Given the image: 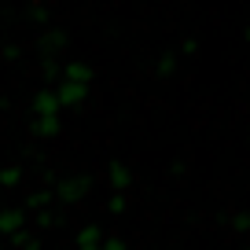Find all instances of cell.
<instances>
[{"instance_id":"obj_1","label":"cell","mask_w":250,"mask_h":250,"mask_svg":"<svg viewBox=\"0 0 250 250\" xmlns=\"http://www.w3.org/2000/svg\"><path fill=\"white\" fill-rule=\"evenodd\" d=\"M88 191H92V177L88 173H66V177H59L52 184V199H59L62 206H74L81 199H88Z\"/></svg>"},{"instance_id":"obj_2","label":"cell","mask_w":250,"mask_h":250,"mask_svg":"<svg viewBox=\"0 0 250 250\" xmlns=\"http://www.w3.org/2000/svg\"><path fill=\"white\" fill-rule=\"evenodd\" d=\"M88 92H92V85H74V81H55V88H52L59 110H78V107H85Z\"/></svg>"},{"instance_id":"obj_3","label":"cell","mask_w":250,"mask_h":250,"mask_svg":"<svg viewBox=\"0 0 250 250\" xmlns=\"http://www.w3.org/2000/svg\"><path fill=\"white\" fill-rule=\"evenodd\" d=\"M107 188H110V195H125V191L133 188V169H129V162H122V158L107 162Z\"/></svg>"},{"instance_id":"obj_4","label":"cell","mask_w":250,"mask_h":250,"mask_svg":"<svg viewBox=\"0 0 250 250\" xmlns=\"http://www.w3.org/2000/svg\"><path fill=\"white\" fill-rule=\"evenodd\" d=\"M0 235H8V239H22L26 235V210L22 206L0 210Z\"/></svg>"},{"instance_id":"obj_5","label":"cell","mask_w":250,"mask_h":250,"mask_svg":"<svg viewBox=\"0 0 250 250\" xmlns=\"http://www.w3.org/2000/svg\"><path fill=\"white\" fill-rule=\"evenodd\" d=\"M96 70L88 66L85 59H70V62H62L59 66V81H74V85H92Z\"/></svg>"},{"instance_id":"obj_6","label":"cell","mask_w":250,"mask_h":250,"mask_svg":"<svg viewBox=\"0 0 250 250\" xmlns=\"http://www.w3.org/2000/svg\"><path fill=\"white\" fill-rule=\"evenodd\" d=\"M59 114L62 110H59V103H55L52 88H41V92L30 100V122L33 118H59Z\"/></svg>"},{"instance_id":"obj_7","label":"cell","mask_w":250,"mask_h":250,"mask_svg":"<svg viewBox=\"0 0 250 250\" xmlns=\"http://www.w3.org/2000/svg\"><path fill=\"white\" fill-rule=\"evenodd\" d=\"M103 235H107V232H103L96 221H88V225H81L78 232H74V247L70 250H100Z\"/></svg>"},{"instance_id":"obj_8","label":"cell","mask_w":250,"mask_h":250,"mask_svg":"<svg viewBox=\"0 0 250 250\" xmlns=\"http://www.w3.org/2000/svg\"><path fill=\"white\" fill-rule=\"evenodd\" d=\"M30 129H33V136H41V140H52V136H59L62 122L59 118H33Z\"/></svg>"},{"instance_id":"obj_9","label":"cell","mask_w":250,"mask_h":250,"mask_svg":"<svg viewBox=\"0 0 250 250\" xmlns=\"http://www.w3.org/2000/svg\"><path fill=\"white\" fill-rule=\"evenodd\" d=\"M155 74L158 78H173V74H177V52H162L155 59Z\"/></svg>"},{"instance_id":"obj_10","label":"cell","mask_w":250,"mask_h":250,"mask_svg":"<svg viewBox=\"0 0 250 250\" xmlns=\"http://www.w3.org/2000/svg\"><path fill=\"white\" fill-rule=\"evenodd\" d=\"M22 184V166H4L0 169V188H19Z\"/></svg>"},{"instance_id":"obj_11","label":"cell","mask_w":250,"mask_h":250,"mask_svg":"<svg viewBox=\"0 0 250 250\" xmlns=\"http://www.w3.org/2000/svg\"><path fill=\"white\" fill-rule=\"evenodd\" d=\"M48 203H52V188H41V191H33L30 195V210H48Z\"/></svg>"},{"instance_id":"obj_12","label":"cell","mask_w":250,"mask_h":250,"mask_svg":"<svg viewBox=\"0 0 250 250\" xmlns=\"http://www.w3.org/2000/svg\"><path fill=\"white\" fill-rule=\"evenodd\" d=\"M232 232H239V235L250 232V213H247V210H235V213H232Z\"/></svg>"},{"instance_id":"obj_13","label":"cell","mask_w":250,"mask_h":250,"mask_svg":"<svg viewBox=\"0 0 250 250\" xmlns=\"http://www.w3.org/2000/svg\"><path fill=\"white\" fill-rule=\"evenodd\" d=\"M125 210H129V199H125V195H110V199H107V213H114V217H122Z\"/></svg>"},{"instance_id":"obj_14","label":"cell","mask_w":250,"mask_h":250,"mask_svg":"<svg viewBox=\"0 0 250 250\" xmlns=\"http://www.w3.org/2000/svg\"><path fill=\"white\" fill-rule=\"evenodd\" d=\"M33 221H37V228H55V225H59V213H55V210H37Z\"/></svg>"},{"instance_id":"obj_15","label":"cell","mask_w":250,"mask_h":250,"mask_svg":"<svg viewBox=\"0 0 250 250\" xmlns=\"http://www.w3.org/2000/svg\"><path fill=\"white\" fill-rule=\"evenodd\" d=\"M100 250H129V239H122V235H103Z\"/></svg>"},{"instance_id":"obj_16","label":"cell","mask_w":250,"mask_h":250,"mask_svg":"<svg viewBox=\"0 0 250 250\" xmlns=\"http://www.w3.org/2000/svg\"><path fill=\"white\" fill-rule=\"evenodd\" d=\"M62 44H66V33H62V30H52V33H48V48H62Z\"/></svg>"},{"instance_id":"obj_17","label":"cell","mask_w":250,"mask_h":250,"mask_svg":"<svg viewBox=\"0 0 250 250\" xmlns=\"http://www.w3.org/2000/svg\"><path fill=\"white\" fill-rule=\"evenodd\" d=\"M48 19H52V11H48L44 4H37V8H33V22H48Z\"/></svg>"},{"instance_id":"obj_18","label":"cell","mask_w":250,"mask_h":250,"mask_svg":"<svg viewBox=\"0 0 250 250\" xmlns=\"http://www.w3.org/2000/svg\"><path fill=\"white\" fill-rule=\"evenodd\" d=\"M195 52H199V44H195L191 37H184V41H180V55H195Z\"/></svg>"},{"instance_id":"obj_19","label":"cell","mask_w":250,"mask_h":250,"mask_svg":"<svg viewBox=\"0 0 250 250\" xmlns=\"http://www.w3.org/2000/svg\"><path fill=\"white\" fill-rule=\"evenodd\" d=\"M22 250H44V247H41V239H26V243H22Z\"/></svg>"},{"instance_id":"obj_20","label":"cell","mask_w":250,"mask_h":250,"mask_svg":"<svg viewBox=\"0 0 250 250\" xmlns=\"http://www.w3.org/2000/svg\"><path fill=\"white\" fill-rule=\"evenodd\" d=\"M243 37H247V41H250V26H247V30H243Z\"/></svg>"},{"instance_id":"obj_21","label":"cell","mask_w":250,"mask_h":250,"mask_svg":"<svg viewBox=\"0 0 250 250\" xmlns=\"http://www.w3.org/2000/svg\"><path fill=\"white\" fill-rule=\"evenodd\" d=\"M62 250H70V247H62Z\"/></svg>"}]
</instances>
